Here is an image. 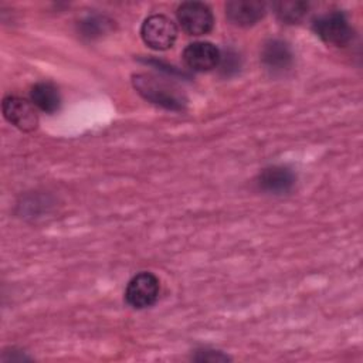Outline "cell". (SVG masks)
Segmentation results:
<instances>
[{"mask_svg": "<svg viewBox=\"0 0 363 363\" xmlns=\"http://www.w3.org/2000/svg\"><path fill=\"white\" fill-rule=\"evenodd\" d=\"M135 89L149 102L172 111H182L186 106V96L170 82L147 74L133 77Z\"/></svg>", "mask_w": 363, "mask_h": 363, "instance_id": "1", "label": "cell"}, {"mask_svg": "<svg viewBox=\"0 0 363 363\" xmlns=\"http://www.w3.org/2000/svg\"><path fill=\"white\" fill-rule=\"evenodd\" d=\"M140 37L152 50L164 51L173 47L177 38V27L167 16L153 14L143 21L140 27Z\"/></svg>", "mask_w": 363, "mask_h": 363, "instance_id": "2", "label": "cell"}, {"mask_svg": "<svg viewBox=\"0 0 363 363\" xmlns=\"http://www.w3.org/2000/svg\"><path fill=\"white\" fill-rule=\"evenodd\" d=\"M177 21L189 35H204L213 30L211 9L201 1H184L176 10Z\"/></svg>", "mask_w": 363, "mask_h": 363, "instance_id": "3", "label": "cell"}, {"mask_svg": "<svg viewBox=\"0 0 363 363\" xmlns=\"http://www.w3.org/2000/svg\"><path fill=\"white\" fill-rule=\"evenodd\" d=\"M315 34L330 45H345L353 37V30L346 16L340 11H330L318 17L313 23Z\"/></svg>", "mask_w": 363, "mask_h": 363, "instance_id": "4", "label": "cell"}, {"mask_svg": "<svg viewBox=\"0 0 363 363\" xmlns=\"http://www.w3.org/2000/svg\"><path fill=\"white\" fill-rule=\"evenodd\" d=\"M160 291V282L152 272H139L129 282L125 289V301L135 309L152 306Z\"/></svg>", "mask_w": 363, "mask_h": 363, "instance_id": "5", "label": "cell"}, {"mask_svg": "<svg viewBox=\"0 0 363 363\" xmlns=\"http://www.w3.org/2000/svg\"><path fill=\"white\" fill-rule=\"evenodd\" d=\"M1 111L11 125L24 132H31L38 126L37 108L31 101L20 96H6L1 104Z\"/></svg>", "mask_w": 363, "mask_h": 363, "instance_id": "6", "label": "cell"}, {"mask_svg": "<svg viewBox=\"0 0 363 363\" xmlns=\"http://www.w3.org/2000/svg\"><path fill=\"white\" fill-rule=\"evenodd\" d=\"M220 50L208 41H196L183 50V61L187 68L196 72H207L218 67Z\"/></svg>", "mask_w": 363, "mask_h": 363, "instance_id": "7", "label": "cell"}, {"mask_svg": "<svg viewBox=\"0 0 363 363\" xmlns=\"http://www.w3.org/2000/svg\"><path fill=\"white\" fill-rule=\"evenodd\" d=\"M265 14V4L261 1L233 0L225 4V16L234 26L250 27L257 24Z\"/></svg>", "mask_w": 363, "mask_h": 363, "instance_id": "8", "label": "cell"}, {"mask_svg": "<svg viewBox=\"0 0 363 363\" xmlns=\"http://www.w3.org/2000/svg\"><path fill=\"white\" fill-rule=\"evenodd\" d=\"M295 173L286 166L265 167L258 176V186L268 193L282 194L289 191L295 184Z\"/></svg>", "mask_w": 363, "mask_h": 363, "instance_id": "9", "label": "cell"}, {"mask_svg": "<svg viewBox=\"0 0 363 363\" xmlns=\"http://www.w3.org/2000/svg\"><path fill=\"white\" fill-rule=\"evenodd\" d=\"M262 64L272 72H284L291 68L294 55L286 43L282 40H269L261 51Z\"/></svg>", "mask_w": 363, "mask_h": 363, "instance_id": "10", "label": "cell"}, {"mask_svg": "<svg viewBox=\"0 0 363 363\" xmlns=\"http://www.w3.org/2000/svg\"><path fill=\"white\" fill-rule=\"evenodd\" d=\"M30 101L45 113H54L60 109L61 96L57 86L51 82H37L30 91Z\"/></svg>", "mask_w": 363, "mask_h": 363, "instance_id": "11", "label": "cell"}, {"mask_svg": "<svg viewBox=\"0 0 363 363\" xmlns=\"http://www.w3.org/2000/svg\"><path fill=\"white\" fill-rule=\"evenodd\" d=\"M275 13L279 20L288 24L299 21L308 11V3L303 1H279L274 4Z\"/></svg>", "mask_w": 363, "mask_h": 363, "instance_id": "12", "label": "cell"}, {"mask_svg": "<svg viewBox=\"0 0 363 363\" xmlns=\"http://www.w3.org/2000/svg\"><path fill=\"white\" fill-rule=\"evenodd\" d=\"M81 27H82L84 35L94 37V35H98L101 31H104V28L108 27V23H105L104 17L102 18L101 17H89L82 21Z\"/></svg>", "mask_w": 363, "mask_h": 363, "instance_id": "13", "label": "cell"}]
</instances>
